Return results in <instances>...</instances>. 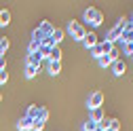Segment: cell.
I'll return each instance as SVG.
<instances>
[{
  "mask_svg": "<svg viewBox=\"0 0 133 131\" xmlns=\"http://www.w3.org/2000/svg\"><path fill=\"white\" fill-rule=\"evenodd\" d=\"M85 21H89L93 28H97V25H102L104 15L99 13L97 9H93V6H91V9H87V11H85Z\"/></svg>",
  "mask_w": 133,
  "mask_h": 131,
  "instance_id": "6da1fadb",
  "label": "cell"
},
{
  "mask_svg": "<svg viewBox=\"0 0 133 131\" xmlns=\"http://www.w3.org/2000/svg\"><path fill=\"white\" fill-rule=\"evenodd\" d=\"M68 32H70V34L74 36V40H82V38H85V34H87V32H85V28H82L78 21H70V25H68Z\"/></svg>",
  "mask_w": 133,
  "mask_h": 131,
  "instance_id": "7a4b0ae2",
  "label": "cell"
},
{
  "mask_svg": "<svg viewBox=\"0 0 133 131\" xmlns=\"http://www.w3.org/2000/svg\"><path fill=\"white\" fill-rule=\"evenodd\" d=\"M102 104H104V93H102V91H93V93L89 95L87 106H89L91 110H97V108H102Z\"/></svg>",
  "mask_w": 133,
  "mask_h": 131,
  "instance_id": "3957f363",
  "label": "cell"
},
{
  "mask_svg": "<svg viewBox=\"0 0 133 131\" xmlns=\"http://www.w3.org/2000/svg\"><path fill=\"white\" fill-rule=\"evenodd\" d=\"M46 59L49 61H61V49H59V44H53L51 49H49Z\"/></svg>",
  "mask_w": 133,
  "mask_h": 131,
  "instance_id": "277c9868",
  "label": "cell"
},
{
  "mask_svg": "<svg viewBox=\"0 0 133 131\" xmlns=\"http://www.w3.org/2000/svg\"><path fill=\"white\" fill-rule=\"evenodd\" d=\"M112 70H114L116 76H123V74L127 72V63H125L123 59H118V61H114V63H112Z\"/></svg>",
  "mask_w": 133,
  "mask_h": 131,
  "instance_id": "5b68a950",
  "label": "cell"
},
{
  "mask_svg": "<svg viewBox=\"0 0 133 131\" xmlns=\"http://www.w3.org/2000/svg\"><path fill=\"white\" fill-rule=\"evenodd\" d=\"M82 42H85V47H87V49H93V47L97 44V34H95V32H89V34H85Z\"/></svg>",
  "mask_w": 133,
  "mask_h": 131,
  "instance_id": "8992f818",
  "label": "cell"
},
{
  "mask_svg": "<svg viewBox=\"0 0 133 131\" xmlns=\"http://www.w3.org/2000/svg\"><path fill=\"white\" fill-rule=\"evenodd\" d=\"M53 30H55V28H53L51 23H49V21H42V23H40V28H38V32L42 34V38H44V34H46V38H51Z\"/></svg>",
  "mask_w": 133,
  "mask_h": 131,
  "instance_id": "52a82bcc",
  "label": "cell"
},
{
  "mask_svg": "<svg viewBox=\"0 0 133 131\" xmlns=\"http://www.w3.org/2000/svg\"><path fill=\"white\" fill-rule=\"evenodd\" d=\"M32 123H34V121H32L30 116H23V119H19L17 129H19V131H28V129H32Z\"/></svg>",
  "mask_w": 133,
  "mask_h": 131,
  "instance_id": "ba28073f",
  "label": "cell"
},
{
  "mask_svg": "<svg viewBox=\"0 0 133 131\" xmlns=\"http://www.w3.org/2000/svg\"><path fill=\"white\" fill-rule=\"evenodd\" d=\"M61 40H63V30H61V28H55L53 34H51V42H53V44H59Z\"/></svg>",
  "mask_w": 133,
  "mask_h": 131,
  "instance_id": "9c48e42d",
  "label": "cell"
},
{
  "mask_svg": "<svg viewBox=\"0 0 133 131\" xmlns=\"http://www.w3.org/2000/svg\"><path fill=\"white\" fill-rule=\"evenodd\" d=\"M40 61H42L40 51H38V53H30V57H28V63H30V66H36V68H38V66H40Z\"/></svg>",
  "mask_w": 133,
  "mask_h": 131,
  "instance_id": "30bf717a",
  "label": "cell"
},
{
  "mask_svg": "<svg viewBox=\"0 0 133 131\" xmlns=\"http://www.w3.org/2000/svg\"><path fill=\"white\" fill-rule=\"evenodd\" d=\"M11 23V11H6V9H2V11H0V25H9Z\"/></svg>",
  "mask_w": 133,
  "mask_h": 131,
  "instance_id": "8fae6325",
  "label": "cell"
},
{
  "mask_svg": "<svg viewBox=\"0 0 133 131\" xmlns=\"http://www.w3.org/2000/svg\"><path fill=\"white\" fill-rule=\"evenodd\" d=\"M61 72V61H49V74H59Z\"/></svg>",
  "mask_w": 133,
  "mask_h": 131,
  "instance_id": "7c38bea8",
  "label": "cell"
},
{
  "mask_svg": "<svg viewBox=\"0 0 133 131\" xmlns=\"http://www.w3.org/2000/svg\"><path fill=\"white\" fill-rule=\"evenodd\" d=\"M102 119H104L102 108H97V110H93V112H91V121H93L95 125H99V123H102Z\"/></svg>",
  "mask_w": 133,
  "mask_h": 131,
  "instance_id": "4fadbf2b",
  "label": "cell"
},
{
  "mask_svg": "<svg viewBox=\"0 0 133 131\" xmlns=\"http://www.w3.org/2000/svg\"><path fill=\"white\" fill-rule=\"evenodd\" d=\"M36 72H38V68H36V66H25V78H34L36 76Z\"/></svg>",
  "mask_w": 133,
  "mask_h": 131,
  "instance_id": "5bb4252c",
  "label": "cell"
},
{
  "mask_svg": "<svg viewBox=\"0 0 133 131\" xmlns=\"http://www.w3.org/2000/svg\"><path fill=\"white\" fill-rule=\"evenodd\" d=\"M97 61H99V66H102V68H106V66H112V63H114L110 55H102V57H99Z\"/></svg>",
  "mask_w": 133,
  "mask_h": 131,
  "instance_id": "9a60e30c",
  "label": "cell"
},
{
  "mask_svg": "<svg viewBox=\"0 0 133 131\" xmlns=\"http://www.w3.org/2000/svg\"><path fill=\"white\" fill-rule=\"evenodd\" d=\"M99 44H102V53H104V55H108V53L112 51V49H114V44H112V42H108V40L99 42Z\"/></svg>",
  "mask_w": 133,
  "mask_h": 131,
  "instance_id": "2e32d148",
  "label": "cell"
},
{
  "mask_svg": "<svg viewBox=\"0 0 133 131\" xmlns=\"http://www.w3.org/2000/svg\"><path fill=\"white\" fill-rule=\"evenodd\" d=\"M91 53H93V57H97V59H99V57H102V55H104V53H102V44H99V42H97V44H95V47L91 49Z\"/></svg>",
  "mask_w": 133,
  "mask_h": 131,
  "instance_id": "e0dca14e",
  "label": "cell"
},
{
  "mask_svg": "<svg viewBox=\"0 0 133 131\" xmlns=\"http://www.w3.org/2000/svg\"><path fill=\"white\" fill-rule=\"evenodd\" d=\"M95 129H97V125H95V123H93L91 119H89V121H87L85 125H82V131H95Z\"/></svg>",
  "mask_w": 133,
  "mask_h": 131,
  "instance_id": "ac0fdd59",
  "label": "cell"
},
{
  "mask_svg": "<svg viewBox=\"0 0 133 131\" xmlns=\"http://www.w3.org/2000/svg\"><path fill=\"white\" fill-rule=\"evenodd\" d=\"M97 129H102V131H106V129H110V119H106V116H104V119H102V123L97 125Z\"/></svg>",
  "mask_w": 133,
  "mask_h": 131,
  "instance_id": "d6986e66",
  "label": "cell"
},
{
  "mask_svg": "<svg viewBox=\"0 0 133 131\" xmlns=\"http://www.w3.org/2000/svg\"><path fill=\"white\" fill-rule=\"evenodd\" d=\"M110 129L118 131V129H121V121H118V119H110Z\"/></svg>",
  "mask_w": 133,
  "mask_h": 131,
  "instance_id": "ffe728a7",
  "label": "cell"
},
{
  "mask_svg": "<svg viewBox=\"0 0 133 131\" xmlns=\"http://www.w3.org/2000/svg\"><path fill=\"white\" fill-rule=\"evenodd\" d=\"M42 129H44V123H40V121L32 123V131H42Z\"/></svg>",
  "mask_w": 133,
  "mask_h": 131,
  "instance_id": "44dd1931",
  "label": "cell"
},
{
  "mask_svg": "<svg viewBox=\"0 0 133 131\" xmlns=\"http://www.w3.org/2000/svg\"><path fill=\"white\" fill-rule=\"evenodd\" d=\"M6 80H9V72L6 70H0V85H4Z\"/></svg>",
  "mask_w": 133,
  "mask_h": 131,
  "instance_id": "7402d4cb",
  "label": "cell"
},
{
  "mask_svg": "<svg viewBox=\"0 0 133 131\" xmlns=\"http://www.w3.org/2000/svg\"><path fill=\"white\" fill-rule=\"evenodd\" d=\"M11 47V42H9V38H2V40H0V49H2V51L6 53V49Z\"/></svg>",
  "mask_w": 133,
  "mask_h": 131,
  "instance_id": "603a6c76",
  "label": "cell"
},
{
  "mask_svg": "<svg viewBox=\"0 0 133 131\" xmlns=\"http://www.w3.org/2000/svg\"><path fill=\"white\" fill-rule=\"evenodd\" d=\"M125 53L127 55H133V42H125Z\"/></svg>",
  "mask_w": 133,
  "mask_h": 131,
  "instance_id": "cb8c5ba5",
  "label": "cell"
},
{
  "mask_svg": "<svg viewBox=\"0 0 133 131\" xmlns=\"http://www.w3.org/2000/svg\"><path fill=\"white\" fill-rule=\"evenodd\" d=\"M0 70H6V59H4V55L0 57Z\"/></svg>",
  "mask_w": 133,
  "mask_h": 131,
  "instance_id": "d4e9b609",
  "label": "cell"
},
{
  "mask_svg": "<svg viewBox=\"0 0 133 131\" xmlns=\"http://www.w3.org/2000/svg\"><path fill=\"white\" fill-rule=\"evenodd\" d=\"M2 55H4V51H2V49H0V57H2Z\"/></svg>",
  "mask_w": 133,
  "mask_h": 131,
  "instance_id": "484cf974",
  "label": "cell"
},
{
  "mask_svg": "<svg viewBox=\"0 0 133 131\" xmlns=\"http://www.w3.org/2000/svg\"><path fill=\"white\" fill-rule=\"evenodd\" d=\"M106 131H114V129H106Z\"/></svg>",
  "mask_w": 133,
  "mask_h": 131,
  "instance_id": "4316f807",
  "label": "cell"
},
{
  "mask_svg": "<svg viewBox=\"0 0 133 131\" xmlns=\"http://www.w3.org/2000/svg\"><path fill=\"white\" fill-rule=\"evenodd\" d=\"M0 102H2V95H0Z\"/></svg>",
  "mask_w": 133,
  "mask_h": 131,
  "instance_id": "83f0119b",
  "label": "cell"
},
{
  "mask_svg": "<svg viewBox=\"0 0 133 131\" xmlns=\"http://www.w3.org/2000/svg\"><path fill=\"white\" fill-rule=\"evenodd\" d=\"M95 131H102V129H95Z\"/></svg>",
  "mask_w": 133,
  "mask_h": 131,
  "instance_id": "f1b7e54d",
  "label": "cell"
}]
</instances>
